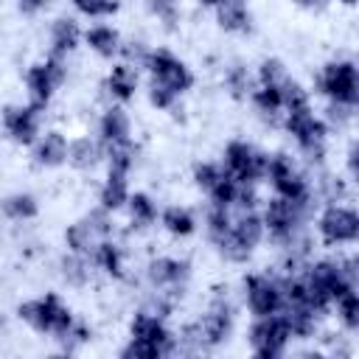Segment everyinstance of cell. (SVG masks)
<instances>
[{"mask_svg":"<svg viewBox=\"0 0 359 359\" xmlns=\"http://www.w3.org/2000/svg\"><path fill=\"white\" fill-rule=\"evenodd\" d=\"M294 6H300V8H320L325 0H292Z\"/></svg>","mask_w":359,"mask_h":359,"instance_id":"obj_45","label":"cell"},{"mask_svg":"<svg viewBox=\"0 0 359 359\" xmlns=\"http://www.w3.org/2000/svg\"><path fill=\"white\" fill-rule=\"evenodd\" d=\"M188 278H191V266L182 258L157 255V258H151L146 264V280L157 292H168V294L180 297L182 289H185V283H188Z\"/></svg>","mask_w":359,"mask_h":359,"instance_id":"obj_17","label":"cell"},{"mask_svg":"<svg viewBox=\"0 0 359 359\" xmlns=\"http://www.w3.org/2000/svg\"><path fill=\"white\" fill-rule=\"evenodd\" d=\"M84 39V31L81 25L73 20V17H56L50 22V53L53 56H70Z\"/></svg>","mask_w":359,"mask_h":359,"instance_id":"obj_23","label":"cell"},{"mask_svg":"<svg viewBox=\"0 0 359 359\" xmlns=\"http://www.w3.org/2000/svg\"><path fill=\"white\" fill-rule=\"evenodd\" d=\"M17 317L22 323H28L36 334H48V337H56V339H62L67 334V328L73 325V320H76L70 306L56 292H45L39 297H31V300L20 303Z\"/></svg>","mask_w":359,"mask_h":359,"instance_id":"obj_5","label":"cell"},{"mask_svg":"<svg viewBox=\"0 0 359 359\" xmlns=\"http://www.w3.org/2000/svg\"><path fill=\"white\" fill-rule=\"evenodd\" d=\"M149 50H151V48H146V42H140V39H129V42L121 45V56H123V62H129V65H135V67H143Z\"/></svg>","mask_w":359,"mask_h":359,"instance_id":"obj_42","label":"cell"},{"mask_svg":"<svg viewBox=\"0 0 359 359\" xmlns=\"http://www.w3.org/2000/svg\"><path fill=\"white\" fill-rule=\"evenodd\" d=\"M356 157H359V146H356V140H353V143L348 146V154H345V163H348V180H351V182H356V177H359Z\"/></svg>","mask_w":359,"mask_h":359,"instance_id":"obj_43","label":"cell"},{"mask_svg":"<svg viewBox=\"0 0 359 359\" xmlns=\"http://www.w3.org/2000/svg\"><path fill=\"white\" fill-rule=\"evenodd\" d=\"M266 160H269V154L261 151L255 143L236 137V140H230V143L224 146L219 163L224 165V171H227L233 180L258 185V182H264V177H266Z\"/></svg>","mask_w":359,"mask_h":359,"instance_id":"obj_10","label":"cell"},{"mask_svg":"<svg viewBox=\"0 0 359 359\" xmlns=\"http://www.w3.org/2000/svg\"><path fill=\"white\" fill-rule=\"evenodd\" d=\"M233 323H236V314H233V306H230V297L216 292L205 309V314L194 323L196 334H199V342L202 348H216L222 342L230 339L233 334Z\"/></svg>","mask_w":359,"mask_h":359,"instance_id":"obj_13","label":"cell"},{"mask_svg":"<svg viewBox=\"0 0 359 359\" xmlns=\"http://www.w3.org/2000/svg\"><path fill=\"white\" fill-rule=\"evenodd\" d=\"M137 87H140V73L135 65L129 62H115L107 73V81H104V90L109 93V98L115 104H129L135 95H137Z\"/></svg>","mask_w":359,"mask_h":359,"instance_id":"obj_20","label":"cell"},{"mask_svg":"<svg viewBox=\"0 0 359 359\" xmlns=\"http://www.w3.org/2000/svg\"><path fill=\"white\" fill-rule=\"evenodd\" d=\"M98 163H104V146L98 137H73L67 143V165L76 171H93Z\"/></svg>","mask_w":359,"mask_h":359,"instance_id":"obj_24","label":"cell"},{"mask_svg":"<svg viewBox=\"0 0 359 359\" xmlns=\"http://www.w3.org/2000/svg\"><path fill=\"white\" fill-rule=\"evenodd\" d=\"M236 182L222 163L213 160H202L194 165V185L208 196V205H219V208H230L233 196H236Z\"/></svg>","mask_w":359,"mask_h":359,"instance_id":"obj_14","label":"cell"},{"mask_svg":"<svg viewBox=\"0 0 359 359\" xmlns=\"http://www.w3.org/2000/svg\"><path fill=\"white\" fill-rule=\"evenodd\" d=\"M247 342L258 359H280L292 342V334H289L280 311H275V314L252 317V325L247 331Z\"/></svg>","mask_w":359,"mask_h":359,"instance_id":"obj_11","label":"cell"},{"mask_svg":"<svg viewBox=\"0 0 359 359\" xmlns=\"http://www.w3.org/2000/svg\"><path fill=\"white\" fill-rule=\"evenodd\" d=\"M337 3H339V6H345V8H353L359 0H337Z\"/></svg>","mask_w":359,"mask_h":359,"instance_id":"obj_46","label":"cell"},{"mask_svg":"<svg viewBox=\"0 0 359 359\" xmlns=\"http://www.w3.org/2000/svg\"><path fill=\"white\" fill-rule=\"evenodd\" d=\"M213 14L219 28L227 34H247L252 28V11L247 0H219L213 6Z\"/></svg>","mask_w":359,"mask_h":359,"instance_id":"obj_22","label":"cell"},{"mask_svg":"<svg viewBox=\"0 0 359 359\" xmlns=\"http://www.w3.org/2000/svg\"><path fill=\"white\" fill-rule=\"evenodd\" d=\"M314 208L309 205H300V202H292V199H283V196H269L261 208V222H264V233L266 238L275 244V247H289L294 244L297 238L306 236V224L311 219Z\"/></svg>","mask_w":359,"mask_h":359,"instance_id":"obj_1","label":"cell"},{"mask_svg":"<svg viewBox=\"0 0 359 359\" xmlns=\"http://www.w3.org/2000/svg\"><path fill=\"white\" fill-rule=\"evenodd\" d=\"M266 238L264 233V222H261V210L250 208V210H233V222L230 230L213 244L216 252L230 261V264H244L252 258V252L258 250V244Z\"/></svg>","mask_w":359,"mask_h":359,"instance_id":"obj_3","label":"cell"},{"mask_svg":"<svg viewBox=\"0 0 359 359\" xmlns=\"http://www.w3.org/2000/svg\"><path fill=\"white\" fill-rule=\"evenodd\" d=\"M0 213L8 219V222H31L36 219L39 213V202L34 194L28 191H17V194H8L0 199Z\"/></svg>","mask_w":359,"mask_h":359,"instance_id":"obj_31","label":"cell"},{"mask_svg":"<svg viewBox=\"0 0 359 359\" xmlns=\"http://www.w3.org/2000/svg\"><path fill=\"white\" fill-rule=\"evenodd\" d=\"M90 261H93L95 269H101L104 275H109L115 280H123L126 278V250L115 238H104L95 247V252L90 255Z\"/></svg>","mask_w":359,"mask_h":359,"instance_id":"obj_25","label":"cell"},{"mask_svg":"<svg viewBox=\"0 0 359 359\" xmlns=\"http://www.w3.org/2000/svg\"><path fill=\"white\" fill-rule=\"evenodd\" d=\"M59 266H62V278H65L70 286H84V283H87V278H90V266H93V261L67 250V255L62 258V264H59Z\"/></svg>","mask_w":359,"mask_h":359,"instance_id":"obj_35","label":"cell"},{"mask_svg":"<svg viewBox=\"0 0 359 359\" xmlns=\"http://www.w3.org/2000/svg\"><path fill=\"white\" fill-rule=\"evenodd\" d=\"M289 76H292L289 67H286L280 59H275V56L264 59V62L255 67V84H264V87H280Z\"/></svg>","mask_w":359,"mask_h":359,"instance_id":"obj_36","label":"cell"},{"mask_svg":"<svg viewBox=\"0 0 359 359\" xmlns=\"http://www.w3.org/2000/svg\"><path fill=\"white\" fill-rule=\"evenodd\" d=\"M45 6H48V0H17V8H20L22 14H28V17L39 14Z\"/></svg>","mask_w":359,"mask_h":359,"instance_id":"obj_44","label":"cell"},{"mask_svg":"<svg viewBox=\"0 0 359 359\" xmlns=\"http://www.w3.org/2000/svg\"><path fill=\"white\" fill-rule=\"evenodd\" d=\"M149 14L157 17L163 25H174L180 20V3L177 0H146Z\"/></svg>","mask_w":359,"mask_h":359,"instance_id":"obj_41","label":"cell"},{"mask_svg":"<svg viewBox=\"0 0 359 359\" xmlns=\"http://www.w3.org/2000/svg\"><path fill=\"white\" fill-rule=\"evenodd\" d=\"M126 213H129V224L132 230H149L160 210H157V202L146 194V191H132L129 199H126Z\"/></svg>","mask_w":359,"mask_h":359,"instance_id":"obj_30","label":"cell"},{"mask_svg":"<svg viewBox=\"0 0 359 359\" xmlns=\"http://www.w3.org/2000/svg\"><path fill=\"white\" fill-rule=\"evenodd\" d=\"M67 79V59L65 56H53L48 53L42 62H34L25 70V93H28V104L36 109H48V104L53 101L56 90L65 84Z\"/></svg>","mask_w":359,"mask_h":359,"instance_id":"obj_8","label":"cell"},{"mask_svg":"<svg viewBox=\"0 0 359 359\" xmlns=\"http://www.w3.org/2000/svg\"><path fill=\"white\" fill-rule=\"evenodd\" d=\"M135 160H137V146L135 140H126V143H115L109 149H104V163H107V171H115V174H132L135 168Z\"/></svg>","mask_w":359,"mask_h":359,"instance_id":"obj_33","label":"cell"},{"mask_svg":"<svg viewBox=\"0 0 359 359\" xmlns=\"http://www.w3.org/2000/svg\"><path fill=\"white\" fill-rule=\"evenodd\" d=\"M196 3H199V6H205V8H213L219 0H196Z\"/></svg>","mask_w":359,"mask_h":359,"instance_id":"obj_47","label":"cell"},{"mask_svg":"<svg viewBox=\"0 0 359 359\" xmlns=\"http://www.w3.org/2000/svg\"><path fill=\"white\" fill-rule=\"evenodd\" d=\"M146 95H149V104H151L157 112L174 109V104L180 101V95H177L174 90H168L165 84H160V81H154V79H149V84H146Z\"/></svg>","mask_w":359,"mask_h":359,"instance_id":"obj_38","label":"cell"},{"mask_svg":"<svg viewBox=\"0 0 359 359\" xmlns=\"http://www.w3.org/2000/svg\"><path fill=\"white\" fill-rule=\"evenodd\" d=\"M84 42H87V48H90L95 56H101V59H118V56H121V45H123L121 31L112 28V25H104V22L90 25V28L84 31Z\"/></svg>","mask_w":359,"mask_h":359,"instance_id":"obj_27","label":"cell"},{"mask_svg":"<svg viewBox=\"0 0 359 359\" xmlns=\"http://www.w3.org/2000/svg\"><path fill=\"white\" fill-rule=\"evenodd\" d=\"M272 191L283 199H292V202H300V205H309V208H317V196H314V188L306 177V171L297 165V160L289 154V151H272L269 160H266V177H264Z\"/></svg>","mask_w":359,"mask_h":359,"instance_id":"obj_4","label":"cell"},{"mask_svg":"<svg viewBox=\"0 0 359 359\" xmlns=\"http://www.w3.org/2000/svg\"><path fill=\"white\" fill-rule=\"evenodd\" d=\"M331 311L337 314V323H339L348 334H356V331H359V294H356V289L342 292V294L331 303Z\"/></svg>","mask_w":359,"mask_h":359,"instance_id":"obj_32","label":"cell"},{"mask_svg":"<svg viewBox=\"0 0 359 359\" xmlns=\"http://www.w3.org/2000/svg\"><path fill=\"white\" fill-rule=\"evenodd\" d=\"M143 70L149 73V79L165 84V87L174 90L177 95H182V93H188V90L194 87V73H191V67H188L177 53H171L168 48H151L149 56H146V62H143Z\"/></svg>","mask_w":359,"mask_h":359,"instance_id":"obj_12","label":"cell"},{"mask_svg":"<svg viewBox=\"0 0 359 359\" xmlns=\"http://www.w3.org/2000/svg\"><path fill=\"white\" fill-rule=\"evenodd\" d=\"M224 87H227V93H230L233 98L244 101V98H250V93L255 90V76H252L244 65H230V67L224 70Z\"/></svg>","mask_w":359,"mask_h":359,"instance_id":"obj_34","label":"cell"},{"mask_svg":"<svg viewBox=\"0 0 359 359\" xmlns=\"http://www.w3.org/2000/svg\"><path fill=\"white\" fill-rule=\"evenodd\" d=\"M129 177L126 174H115V171H107V180L98 191V205L109 213H118L126 208V199H129Z\"/></svg>","mask_w":359,"mask_h":359,"instance_id":"obj_29","label":"cell"},{"mask_svg":"<svg viewBox=\"0 0 359 359\" xmlns=\"http://www.w3.org/2000/svg\"><path fill=\"white\" fill-rule=\"evenodd\" d=\"M157 219H160V227L174 238H188L196 233V216L185 205H168L160 210Z\"/></svg>","mask_w":359,"mask_h":359,"instance_id":"obj_28","label":"cell"},{"mask_svg":"<svg viewBox=\"0 0 359 359\" xmlns=\"http://www.w3.org/2000/svg\"><path fill=\"white\" fill-rule=\"evenodd\" d=\"M353 115H356V107H348V104H334V101H328V107H325V115H320L323 121H325V126L328 129H342V126H348L351 121H353Z\"/></svg>","mask_w":359,"mask_h":359,"instance_id":"obj_39","label":"cell"},{"mask_svg":"<svg viewBox=\"0 0 359 359\" xmlns=\"http://www.w3.org/2000/svg\"><path fill=\"white\" fill-rule=\"evenodd\" d=\"M317 236L325 247H348L359 238V213L351 205L328 202L317 213Z\"/></svg>","mask_w":359,"mask_h":359,"instance_id":"obj_9","label":"cell"},{"mask_svg":"<svg viewBox=\"0 0 359 359\" xmlns=\"http://www.w3.org/2000/svg\"><path fill=\"white\" fill-rule=\"evenodd\" d=\"M121 359H160V351L137 337H129V342L121 348Z\"/></svg>","mask_w":359,"mask_h":359,"instance_id":"obj_40","label":"cell"},{"mask_svg":"<svg viewBox=\"0 0 359 359\" xmlns=\"http://www.w3.org/2000/svg\"><path fill=\"white\" fill-rule=\"evenodd\" d=\"M98 140H101L104 149L132 140V118L123 109V104H112V107H107L101 112V118H98Z\"/></svg>","mask_w":359,"mask_h":359,"instance_id":"obj_21","label":"cell"},{"mask_svg":"<svg viewBox=\"0 0 359 359\" xmlns=\"http://www.w3.org/2000/svg\"><path fill=\"white\" fill-rule=\"evenodd\" d=\"M0 121H3L6 135L17 146H34V140L42 132V109L31 107L28 101L25 104H8V107H3Z\"/></svg>","mask_w":359,"mask_h":359,"instance_id":"obj_16","label":"cell"},{"mask_svg":"<svg viewBox=\"0 0 359 359\" xmlns=\"http://www.w3.org/2000/svg\"><path fill=\"white\" fill-rule=\"evenodd\" d=\"M67 135L62 129H45L31 146V157L39 168H59L67 163Z\"/></svg>","mask_w":359,"mask_h":359,"instance_id":"obj_19","label":"cell"},{"mask_svg":"<svg viewBox=\"0 0 359 359\" xmlns=\"http://www.w3.org/2000/svg\"><path fill=\"white\" fill-rule=\"evenodd\" d=\"M280 126L289 132V137L294 140L300 157H303L309 165H320V163L325 160V154H328V132H331V129H328L325 121L314 112L311 104L297 107V109H289V112L283 115V123H280Z\"/></svg>","mask_w":359,"mask_h":359,"instance_id":"obj_2","label":"cell"},{"mask_svg":"<svg viewBox=\"0 0 359 359\" xmlns=\"http://www.w3.org/2000/svg\"><path fill=\"white\" fill-rule=\"evenodd\" d=\"M250 104H252L255 115L264 123H269V126H280L283 123V101H280V90L278 87L255 84V90L250 93Z\"/></svg>","mask_w":359,"mask_h":359,"instance_id":"obj_26","label":"cell"},{"mask_svg":"<svg viewBox=\"0 0 359 359\" xmlns=\"http://www.w3.org/2000/svg\"><path fill=\"white\" fill-rule=\"evenodd\" d=\"M129 337H137V339L151 342L160 351V359L177 353V334L165 325L163 317H157V314H151L146 309H137L132 314V320H129Z\"/></svg>","mask_w":359,"mask_h":359,"instance_id":"obj_18","label":"cell"},{"mask_svg":"<svg viewBox=\"0 0 359 359\" xmlns=\"http://www.w3.org/2000/svg\"><path fill=\"white\" fill-rule=\"evenodd\" d=\"M115 213L104 210L101 205L93 208L90 213H84L81 219H76L73 224H67L65 230V247L76 255H84L90 258L95 252V247L104 241V238H112L115 236V222H112Z\"/></svg>","mask_w":359,"mask_h":359,"instance_id":"obj_6","label":"cell"},{"mask_svg":"<svg viewBox=\"0 0 359 359\" xmlns=\"http://www.w3.org/2000/svg\"><path fill=\"white\" fill-rule=\"evenodd\" d=\"M244 303H247V311L252 317H264V314L280 311L283 297H280L278 275H269V272L244 275Z\"/></svg>","mask_w":359,"mask_h":359,"instance_id":"obj_15","label":"cell"},{"mask_svg":"<svg viewBox=\"0 0 359 359\" xmlns=\"http://www.w3.org/2000/svg\"><path fill=\"white\" fill-rule=\"evenodd\" d=\"M73 3V8L79 11V14H84V17H90V20H104V17H112L121 6H118V0H70Z\"/></svg>","mask_w":359,"mask_h":359,"instance_id":"obj_37","label":"cell"},{"mask_svg":"<svg viewBox=\"0 0 359 359\" xmlns=\"http://www.w3.org/2000/svg\"><path fill=\"white\" fill-rule=\"evenodd\" d=\"M317 93L334 104L359 107V70L353 59H331L317 73Z\"/></svg>","mask_w":359,"mask_h":359,"instance_id":"obj_7","label":"cell"}]
</instances>
